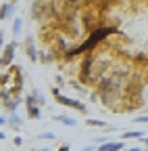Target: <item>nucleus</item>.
<instances>
[{
    "label": "nucleus",
    "instance_id": "12",
    "mask_svg": "<svg viewBox=\"0 0 148 151\" xmlns=\"http://www.w3.org/2000/svg\"><path fill=\"white\" fill-rule=\"evenodd\" d=\"M38 61H42L44 65H50L54 61V55L52 52H44V50H38Z\"/></svg>",
    "mask_w": 148,
    "mask_h": 151
},
{
    "label": "nucleus",
    "instance_id": "19",
    "mask_svg": "<svg viewBox=\"0 0 148 151\" xmlns=\"http://www.w3.org/2000/svg\"><path fill=\"white\" fill-rule=\"evenodd\" d=\"M25 105H27V107H29V105H35V101H33V97H31V92L25 97Z\"/></svg>",
    "mask_w": 148,
    "mask_h": 151
},
{
    "label": "nucleus",
    "instance_id": "7",
    "mask_svg": "<svg viewBox=\"0 0 148 151\" xmlns=\"http://www.w3.org/2000/svg\"><path fill=\"white\" fill-rule=\"evenodd\" d=\"M96 149L98 151H123L125 149V143L123 141H106V143L98 145Z\"/></svg>",
    "mask_w": 148,
    "mask_h": 151
},
{
    "label": "nucleus",
    "instance_id": "9",
    "mask_svg": "<svg viewBox=\"0 0 148 151\" xmlns=\"http://www.w3.org/2000/svg\"><path fill=\"white\" fill-rule=\"evenodd\" d=\"M6 124H8L13 130H21V126H23V120L19 118V113L15 111V113H11V116L6 118Z\"/></svg>",
    "mask_w": 148,
    "mask_h": 151
},
{
    "label": "nucleus",
    "instance_id": "8",
    "mask_svg": "<svg viewBox=\"0 0 148 151\" xmlns=\"http://www.w3.org/2000/svg\"><path fill=\"white\" fill-rule=\"evenodd\" d=\"M52 120H54V122H61V124H65V126H77V120L71 118V116H67V113H54Z\"/></svg>",
    "mask_w": 148,
    "mask_h": 151
},
{
    "label": "nucleus",
    "instance_id": "3",
    "mask_svg": "<svg viewBox=\"0 0 148 151\" xmlns=\"http://www.w3.org/2000/svg\"><path fill=\"white\" fill-rule=\"evenodd\" d=\"M0 101H2L4 109H8V113H15L21 103V97H13L8 92V88H0Z\"/></svg>",
    "mask_w": 148,
    "mask_h": 151
},
{
    "label": "nucleus",
    "instance_id": "13",
    "mask_svg": "<svg viewBox=\"0 0 148 151\" xmlns=\"http://www.w3.org/2000/svg\"><path fill=\"white\" fill-rule=\"evenodd\" d=\"M31 97H33V101H35V105H38V107L46 105V97H44V94H42L38 88H33V90H31Z\"/></svg>",
    "mask_w": 148,
    "mask_h": 151
},
{
    "label": "nucleus",
    "instance_id": "4",
    "mask_svg": "<svg viewBox=\"0 0 148 151\" xmlns=\"http://www.w3.org/2000/svg\"><path fill=\"white\" fill-rule=\"evenodd\" d=\"M15 50H17V40H11V42L4 44L2 55H0V65H2V67H11V65H13Z\"/></svg>",
    "mask_w": 148,
    "mask_h": 151
},
{
    "label": "nucleus",
    "instance_id": "5",
    "mask_svg": "<svg viewBox=\"0 0 148 151\" xmlns=\"http://www.w3.org/2000/svg\"><path fill=\"white\" fill-rule=\"evenodd\" d=\"M17 15V2H4L0 6V21H8Z\"/></svg>",
    "mask_w": 148,
    "mask_h": 151
},
{
    "label": "nucleus",
    "instance_id": "2",
    "mask_svg": "<svg viewBox=\"0 0 148 151\" xmlns=\"http://www.w3.org/2000/svg\"><path fill=\"white\" fill-rule=\"evenodd\" d=\"M52 97H54V101H57V103H61V105H65V107H71V109H77L81 116H88V109H86V105H84L81 101L71 99V97H65V94H63L57 86L52 88Z\"/></svg>",
    "mask_w": 148,
    "mask_h": 151
},
{
    "label": "nucleus",
    "instance_id": "29",
    "mask_svg": "<svg viewBox=\"0 0 148 151\" xmlns=\"http://www.w3.org/2000/svg\"><path fill=\"white\" fill-rule=\"evenodd\" d=\"M4 139H6V134H4L2 130H0V141H4Z\"/></svg>",
    "mask_w": 148,
    "mask_h": 151
},
{
    "label": "nucleus",
    "instance_id": "26",
    "mask_svg": "<svg viewBox=\"0 0 148 151\" xmlns=\"http://www.w3.org/2000/svg\"><path fill=\"white\" fill-rule=\"evenodd\" d=\"M123 151H142V147H129V149H123Z\"/></svg>",
    "mask_w": 148,
    "mask_h": 151
},
{
    "label": "nucleus",
    "instance_id": "28",
    "mask_svg": "<svg viewBox=\"0 0 148 151\" xmlns=\"http://www.w3.org/2000/svg\"><path fill=\"white\" fill-rule=\"evenodd\" d=\"M4 124H6V118H4V116H0V128H2Z\"/></svg>",
    "mask_w": 148,
    "mask_h": 151
},
{
    "label": "nucleus",
    "instance_id": "15",
    "mask_svg": "<svg viewBox=\"0 0 148 151\" xmlns=\"http://www.w3.org/2000/svg\"><path fill=\"white\" fill-rule=\"evenodd\" d=\"M86 124L92 126V128H104V126H106L104 120H94V118H86Z\"/></svg>",
    "mask_w": 148,
    "mask_h": 151
},
{
    "label": "nucleus",
    "instance_id": "22",
    "mask_svg": "<svg viewBox=\"0 0 148 151\" xmlns=\"http://www.w3.org/2000/svg\"><path fill=\"white\" fill-rule=\"evenodd\" d=\"M90 101H92V103H96V101H100V99H98V92H90Z\"/></svg>",
    "mask_w": 148,
    "mask_h": 151
},
{
    "label": "nucleus",
    "instance_id": "25",
    "mask_svg": "<svg viewBox=\"0 0 148 151\" xmlns=\"http://www.w3.org/2000/svg\"><path fill=\"white\" fill-rule=\"evenodd\" d=\"M31 151H52L50 147H38V149H31Z\"/></svg>",
    "mask_w": 148,
    "mask_h": 151
},
{
    "label": "nucleus",
    "instance_id": "18",
    "mask_svg": "<svg viewBox=\"0 0 148 151\" xmlns=\"http://www.w3.org/2000/svg\"><path fill=\"white\" fill-rule=\"evenodd\" d=\"M54 82H57V88H59V86H65V78H63L61 73H59V76H54Z\"/></svg>",
    "mask_w": 148,
    "mask_h": 151
},
{
    "label": "nucleus",
    "instance_id": "17",
    "mask_svg": "<svg viewBox=\"0 0 148 151\" xmlns=\"http://www.w3.org/2000/svg\"><path fill=\"white\" fill-rule=\"evenodd\" d=\"M69 86H73L75 90H81L79 94H84V88H81V82H79V80H69Z\"/></svg>",
    "mask_w": 148,
    "mask_h": 151
},
{
    "label": "nucleus",
    "instance_id": "24",
    "mask_svg": "<svg viewBox=\"0 0 148 151\" xmlns=\"http://www.w3.org/2000/svg\"><path fill=\"white\" fill-rule=\"evenodd\" d=\"M57 151H69V145L67 143H63V145H59V149Z\"/></svg>",
    "mask_w": 148,
    "mask_h": 151
},
{
    "label": "nucleus",
    "instance_id": "10",
    "mask_svg": "<svg viewBox=\"0 0 148 151\" xmlns=\"http://www.w3.org/2000/svg\"><path fill=\"white\" fill-rule=\"evenodd\" d=\"M27 118L29 120H42V109L38 105H29L27 107Z\"/></svg>",
    "mask_w": 148,
    "mask_h": 151
},
{
    "label": "nucleus",
    "instance_id": "14",
    "mask_svg": "<svg viewBox=\"0 0 148 151\" xmlns=\"http://www.w3.org/2000/svg\"><path fill=\"white\" fill-rule=\"evenodd\" d=\"M21 32H23V19H19V17H17L15 21H13V36L17 38Z\"/></svg>",
    "mask_w": 148,
    "mask_h": 151
},
{
    "label": "nucleus",
    "instance_id": "1",
    "mask_svg": "<svg viewBox=\"0 0 148 151\" xmlns=\"http://www.w3.org/2000/svg\"><path fill=\"white\" fill-rule=\"evenodd\" d=\"M119 32V27L117 25H98L94 32H90V36H88V40L86 42H81V44H77V46H71L65 55H63V59L65 61H73V57H77V55H88V52H94V48H98L100 46V42H104L106 40V36H110V34H117Z\"/></svg>",
    "mask_w": 148,
    "mask_h": 151
},
{
    "label": "nucleus",
    "instance_id": "23",
    "mask_svg": "<svg viewBox=\"0 0 148 151\" xmlns=\"http://www.w3.org/2000/svg\"><path fill=\"white\" fill-rule=\"evenodd\" d=\"M81 151H96V145H94V143H92V145H86Z\"/></svg>",
    "mask_w": 148,
    "mask_h": 151
},
{
    "label": "nucleus",
    "instance_id": "16",
    "mask_svg": "<svg viewBox=\"0 0 148 151\" xmlns=\"http://www.w3.org/2000/svg\"><path fill=\"white\" fill-rule=\"evenodd\" d=\"M38 139H42V141H44V139H46V141H54V139H57V134H54V132H50V130H48V132H42V134H40Z\"/></svg>",
    "mask_w": 148,
    "mask_h": 151
},
{
    "label": "nucleus",
    "instance_id": "27",
    "mask_svg": "<svg viewBox=\"0 0 148 151\" xmlns=\"http://www.w3.org/2000/svg\"><path fill=\"white\" fill-rule=\"evenodd\" d=\"M140 141H142V143H144V147H148V134H146V137H142V139H140Z\"/></svg>",
    "mask_w": 148,
    "mask_h": 151
},
{
    "label": "nucleus",
    "instance_id": "20",
    "mask_svg": "<svg viewBox=\"0 0 148 151\" xmlns=\"http://www.w3.org/2000/svg\"><path fill=\"white\" fill-rule=\"evenodd\" d=\"M136 122H138V124H148V116H138Z\"/></svg>",
    "mask_w": 148,
    "mask_h": 151
},
{
    "label": "nucleus",
    "instance_id": "11",
    "mask_svg": "<svg viewBox=\"0 0 148 151\" xmlns=\"http://www.w3.org/2000/svg\"><path fill=\"white\" fill-rule=\"evenodd\" d=\"M121 137H123V139H138V141H140V139L144 137V132H142V130H123Z\"/></svg>",
    "mask_w": 148,
    "mask_h": 151
},
{
    "label": "nucleus",
    "instance_id": "6",
    "mask_svg": "<svg viewBox=\"0 0 148 151\" xmlns=\"http://www.w3.org/2000/svg\"><path fill=\"white\" fill-rule=\"evenodd\" d=\"M25 55H27L29 61H38V48H35V42H33L31 34H27V40H25Z\"/></svg>",
    "mask_w": 148,
    "mask_h": 151
},
{
    "label": "nucleus",
    "instance_id": "21",
    "mask_svg": "<svg viewBox=\"0 0 148 151\" xmlns=\"http://www.w3.org/2000/svg\"><path fill=\"white\" fill-rule=\"evenodd\" d=\"M13 145H15V147H21V145H23V139H21V137H15V139H13Z\"/></svg>",
    "mask_w": 148,
    "mask_h": 151
},
{
    "label": "nucleus",
    "instance_id": "31",
    "mask_svg": "<svg viewBox=\"0 0 148 151\" xmlns=\"http://www.w3.org/2000/svg\"><path fill=\"white\" fill-rule=\"evenodd\" d=\"M142 151H148V147H146V149H142Z\"/></svg>",
    "mask_w": 148,
    "mask_h": 151
},
{
    "label": "nucleus",
    "instance_id": "30",
    "mask_svg": "<svg viewBox=\"0 0 148 151\" xmlns=\"http://www.w3.org/2000/svg\"><path fill=\"white\" fill-rule=\"evenodd\" d=\"M144 82H148V71H146V78H144Z\"/></svg>",
    "mask_w": 148,
    "mask_h": 151
}]
</instances>
